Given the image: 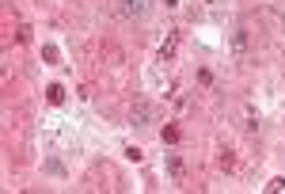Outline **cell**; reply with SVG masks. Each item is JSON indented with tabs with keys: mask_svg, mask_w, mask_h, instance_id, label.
Instances as JSON below:
<instances>
[{
	"mask_svg": "<svg viewBox=\"0 0 285 194\" xmlns=\"http://www.w3.org/2000/svg\"><path fill=\"white\" fill-rule=\"evenodd\" d=\"M168 172H171V179H183L187 175V164H183L179 152H168Z\"/></svg>",
	"mask_w": 285,
	"mask_h": 194,
	"instance_id": "7a4b0ae2",
	"label": "cell"
},
{
	"mask_svg": "<svg viewBox=\"0 0 285 194\" xmlns=\"http://www.w3.org/2000/svg\"><path fill=\"white\" fill-rule=\"evenodd\" d=\"M266 191H270V194H278V191H285V179H270V183H266Z\"/></svg>",
	"mask_w": 285,
	"mask_h": 194,
	"instance_id": "9c48e42d",
	"label": "cell"
},
{
	"mask_svg": "<svg viewBox=\"0 0 285 194\" xmlns=\"http://www.w3.org/2000/svg\"><path fill=\"white\" fill-rule=\"evenodd\" d=\"M148 8H152V0H122V11L126 15H145Z\"/></svg>",
	"mask_w": 285,
	"mask_h": 194,
	"instance_id": "6da1fadb",
	"label": "cell"
},
{
	"mask_svg": "<svg viewBox=\"0 0 285 194\" xmlns=\"http://www.w3.org/2000/svg\"><path fill=\"white\" fill-rule=\"evenodd\" d=\"M46 99H50L53 107H61V103H65V88L61 84H50V88H46Z\"/></svg>",
	"mask_w": 285,
	"mask_h": 194,
	"instance_id": "8992f818",
	"label": "cell"
},
{
	"mask_svg": "<svg viewBox=\"0 0 285 194\" xmlns=\"http://www.w3.org/2000/svg\"><path fill=\"white\" fill-rule=\"evenodd\" d=\"M175 50H179V34L171 31V34H168V42L160 46V61H171V57H175Z\"/></svg>",
	"mask_w": 285,
	"mask_h": 194,
	"instance_id": "277c9868",
	"label": "cell"
},
{
	"mask_svg": "<svg viewBox=\"0 0 285 194\" xmlns=\"http://www.w3.org/2000/svg\"><path fill=\"white\" fill-rule=\"evenodd\" d=\"M42 57H46V65H61V50H57V46H50V42L42 46Z\"/></svg>",
	"mask_w": 285,
	"mask_h": 194,
	"instance_id": "52a82bcc",
	"label": "cell"
},
{
	"mask_svg": "<svg viewBox=\"0 0 285 194\" xmlns=\"http://www.w3.org/2000/svg\"><path fill=\"white\" fill-rule=\"evenodd\" d=\"M129 122H133V126H148V122H152V110H148L145 103H137V107L129 110Z\"/></svg>",
	"mask_w": 285,
	"mask_h": 194,
	"instance_id": "3957f363",
	"label": "cell"
},
{
	"mask_svg": "<svg viewBox=\"0 0 285 194\" xmlns=\"http://www.w3.org/2000/svg\"><path fill=\"white\" fill-rule=\"evenodd\" d=\"M232 50H236V54H247V31H243V27L232 31Z\"/></svg>",
	"mask_w": 285,
	"mask_h": 194,
	"instance_id": "5b68a950",
	"label": "cell"
},
{
	"mask_svg": "<svg viewBox=\"0 0 285 194\" xmlns=\"http://www.w3.org/2000/svg\"><path fill=\"white\" fill-rule=\"evenodd\" d=\"M164 4H168V8H175V4H179V0H164Z\"/></svg>",
	"mask_w": 285,
	"mask_h": 194,
	"instance_id": "30bf717a",
	"label": "cell"
},
{
	"mask_svg": "<svg viewBox=\"0 0 285 194\" xmlns=\"http://www.w3.org/2000/svg\"><path fill=\"white\" fill-rule=\"evenodd\" d=\"M164 141L175 145V141H179V126H164Z\"/></svg>",
	"mask_w": 285,
	"mask_h": 194,
	"instance_id": "ba28073f",
	"label": "cell"
}]
</instances>
